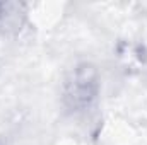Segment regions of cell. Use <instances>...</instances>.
Listing matches in <instances>:
<instances>
[{
	"label": "cell",
	"mask_w": 147,
	"mask_h": 145,
	"mask_svg": "<svg viewBox=\"0 0 147 145\" xmlns=\"http://www.w3.org/2000/svg\"><path fill=\"white\" fill-rule=\"evenodd\" d=\"M99 94V73L92 63H79L63 84V103L72 111L91 108Z\"/></svg>",
	"instance_id": "cell-1"
}]
</instances>
